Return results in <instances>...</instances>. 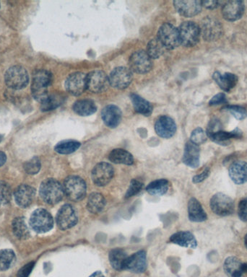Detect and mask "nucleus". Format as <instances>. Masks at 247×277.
<instances>
[{
  "label": "nucleus",
  "instance_id": "a211bd4d",
  "mask_svg": "<svg viewBox=\"0 0 247 277\" xmlns=\"http://www.w3.org/2000/svg\"><path fill=\"white\" fill-rule=\"evenodd\" d=\"M155 130L161 137L169 138L176 134L177 124L173 118L168 115H161L156 121Z\"/></svg>",
  "mask_w": 247,
  "mask_h": 277
},
{
  "label": "nucleus",
  "instance_id": "39448f33",
  "mask_svg": "<svg viewBox=\"0 0 247 277\" xmlns=\"http://www.w3.org/2000/svg\"><path fill=\"white\" fill-rule=\"evenodd\" d=\"M180 44L185 47H193L200 41V28L197 23L193 21H186L180 25L179 28Z\"/></svg>",
  "mask_w": 247,
  "mask_h": 277
},
{
  "label": "nucleus",
  "instance_id": "ea45409f",
  "mask_svg": "<svg viewBox=\"0 0 247 277\" xmlns=\"http://www.w3.org/2000/svg\"><path fill=\"white\" fill-rule=\"evenodd\" d=\"M11 198V188L5 181H0V207L8 204Z\"/></svg>",
  "mask_w": 247,
  "mask_h": 277
},
{
  "label": "nucleus",
  "instance_id": "09e8293b",
  "mask_svg": "<svg viewBox=\"0 0 247 277\" xmlns=\"http://www.w3.org/2000/svg\"><path fill=\"white\" fill-rule=\"evenodd\" d=\"M225 2L223 1H202V7L208 10H215L223 6Z\"/></svg>",
  "mask_w": 247,
  "mask_h": 277
},
{
  "label": "nucleus",
  "instance_id": "8fccbe9b",
  "mask_svg": "<svg viewBox=\"0 0 247 277\" xmlns=\"http://www.w3.org/2000/svg\"><path fill=\"white\" fill-rule=\"evenodd\" d=\"M34 263L31 262L29 264H26L24 267L21 268L20 270L17 277H28L30 273H31L32 270L34 267Z\"/></svg>",
  "mask_w": 247,
  "mask_h": 277
},
{
  "label": "nucleus",
  "instance_id": "4be33fe9",
  "mask_svg": "<svg viewBox=\"0 0 247 277\" xmlns=\"http://www.w3.org/2000/svg\"><path fill=\"white\" fill-rule=\"evenodd\" d=\"M200 150L198 145L192 143H186L184 148L183 162L186 166L192 168H196L200 166Z\"/></svg>",
  "mask_w": 247,
  "mask_h": 277
},
{
  "label": "nucleus",
  "instance_id": "6e6d98bb",
  "mask_svg": "<svg viewBox=\"0 0 247 277\" xmlns=\"http://www.w3.org/2000/svg\"><path fill=\"white\" fill-rule=\"evenodd\" d=\"M244 244L245 246H246V248H247V234L246 235H245Z\"/></svg>",
  "mask_w": 247,
  "mask_h": 277
},
{
  "label": "nucleus",
  "instance_id": "3c124183",
  "mask_svg": "<svg viewBox=\"0 0 247 277\" xmlns=\"http://www.w3.org/2000/svg\"><path fill=\"white\" fill-rule=\"evenodd\" d=\"M210 175V169L208 168H206L199 175H195L193 177V181L194 184H199V183L202 182L208 177Z\"/></svg>",
  "mask_w": 247,
  "mask_h": 277
},
{
  "label": "nucleus",
  "instance_id": "412c9836",
  "mask_svg": "<svg viewBox=\"0 0 247 277\" xmlns=\"http://www.w3.org/2000/svg\"><path fill=\"white\" fill-rule=\"evenodd\" d=\"M35 195V190L26 184L19 186L14 193L16 204L22 208L29 207L34 200Z\"/></svg>",
  "mask_w": 247,
  "mask_h": 277
},
{
  "label": "nucleus",
  "instance_id": "bb28decb",
  "mask_svg": "<svg viewBox=\"0 0 247 277\" xmlns=\"http://www.w3.org/2000/svg\"><path fill=\"white\" fill-rule=\"evenodd\" d=\"M72 109L76 114L81 116H88L93 114L97 111V106L95 102L90 99H83L74 103Z\"/></svg>",
  "mask_w": 247,
  "mask_h": 277
},
{
  "label": "nucleus",
  "instance_id": "20e7f679",
  "mask_svg": "<svg viewBox=\"0 0 247 277\" xmlns=\"http://www.w3.org/2000/svg\"><path fill=\"white\" fill-rule=\"evenodd\" d=\"M64 193L67 198L73 202H78L86 195V184L82 177L70 175L65 179L63 185Z\"/></svg>",
  "mask_w": 247,
  "mask_h": 277
},
{
  "label": "nucleus",
  "instance_id": "aec40b11",
  "mask_svg": "<svg viewBox=\"0 0 247 277\" xmlns=\"http://www.w3.org/2000/svg\"><path fill=\"white\" fill-rule=\"evenodd\" d=\"M122 113L120 108L115 105H108L101 111V118L105 125L115 129L120 125Z\"/></svg>",
  "mask_w": 247,
  "mask_h": 277
},
{
  "label": "nucleus",
  "instance_id": "f3484780",
  "mask_svg": "<svg viewBox=\"0 0 247 277\" xmlns=\"http://www.w3.org/2000/svg\"><path fill=\"white\" fill-rule=\"evenodd\" d=\"M174 8L178 13L186 17H192L198 15L202 10V2L195 0L174 1Z\"/></svg>",
  "mask_w": 247,
  "mask_h": 277
},
{
  "label": "nucleus",
  "instance_id": "603ef678",
  "mask_svg": "<svg viewBox=\"0 0 247 277\" xmlns=\"http://www.w3.org/2000/svg\"><path fill=\"white\" fill-rule=\"evenodd\" d=\"M7 161V156L5 152L0 151V167L3 166Z\"/></svg>",
  "mask_w": 247,
  "mask_h": 277
},
{
  "label": "nucleus",
  "instance_id": "1a4fd4ad",
  "mask_svg": "<svg viewBox=\"0 0 247 277\" xmlns=\"http://www.w3.org/2000/svg\"><path fill=\"white\" fill-rule=\"evenodd\" d=\"M211 209L218 216L231 215L234 212V202L232 199L223 193H217L211 198Z\"/></svg>",
  "mask_w": 247,
  "mask_h": 277
},
{
  "label": "nucleus",
  "instance_id": "2f4dec72",
  "mask_svg": "<svg viewBox=\"0 0 247 277\" xmlns=\"http://www.w3.org/2000/svg\"><path fill=\"white\" fill-rule=\"evenodd\" d=\"M128 255L124 250L121 248H115L109 253V262L112 267L117 271L124 270L126 261Z\"/></svg>",
  "mask_w": 247,
  "mask_h": 277
},
{
  "label": "nucleus",
  "instance_id": "4c0bfd02",
  "mask_svg": "<svg viewBox=\"0 0 247 277\" xmlns=\"http://www.w3.org/2000/svg\"><path fill=\"white\" fill-rule=\"evenodd\" d=\"M166 48L157 38L151 39L147 46V54L151 58H159L164 53Z\"/></svg>",
  "mask_w": 247,
  "mask_h": 277
},
{
  "label": "nucleus",
  "instance_id": "5701e85b",
  "mask_svg": "<svg viewBox=\"0 0 247 277\" xmlns=\"http://www.w3.org/2000/svg\"><path fill=\"white\" fill-rule=\"evenodd\" d=\"M229 176L234 184L241 185L247 182V163L236 161L231 165L229 170Z\"/></svg>",
  "mask_w": 247,
  "mask_h": 277
},
{
  "label": "nucleus",
  "instance_id": "c85d7f7f",
  "mask_svg": "<svg viewBox=\"0 0 247 277\" xmlns=\"http://www.w3.org/2000/svg\"><path fill=\"white\" fill-rule=\"evenodd\" d=\"M241 267L242 264L236 257H228L224 262V271L229 277H241L243 273Z\"/></svg>",
  "mask_w": 247,
  "mask_h": 277
},
{
  "label": "nucleus",
  "instance_id": "6ab92c4d",
  "mask_svg": "<svg viewBox=\"0 0 247 277\" xmlns=\"http://www.w3.org/2000/svg\"><path fill=\"white\" fill-rule=\"evenodd\" d=\"M146 269V253L144 250H140L128 256L124 266V270L136 273H143Z\"/></svg>",
  "mask_w": 247,
  "mask_h": 277
},
{
  "label": "nucleus",
  "instance_id": "a878e982",
  "mask_svg": "<svg viewBox=\"0 0 247 277\" xmlns=\"http://www.w3.org/2000/svg\"><path fill=\"white\" fill-rule=\"evenodd\" d=\"M188 215L190 221L202 223L207 219V214L200 202L195 198L190 199L188 203Z\"/></svg>",
  "mask_w": 247,
  "mask_h": 277
},
{
  "label": "nucleus",
  "instance_id": "7ed1b4c3",
  "mask_svg": "<svg viewBox=\"0 0 247 277\" xmlns=\"http://www.w3.org/2000/svg\"><path fill=\"white\" fill-rule=\"evenodd\" d=\"M5 82L7 86L12 90H22L29 83V75L24 67L15 65L7 70L5 74Z\"/></svg>",
  "mask_w": 247,
  "mask_h": 277
},
{
  "label": "nucleus",
  "instance_id": "13d9d810",
  "mask_svg": "<svg viewBox=\"0 0 247 277\" xmlns=\"http://www.w3.org/2000/svg\"><path fill=\"white\" fill-rule=\"evenodd\" d=\"M0 7H1V4H0Z\"/></svg>",
  "mask_w": 247,
  "mask_h": 277
},
{
  "label": "nucleus",
  "instance_id": "dca6fc26",
  "mask_svg": "<svg viewBox=\"0 0 247 277\" xmlns=\"http://www.w3.org/2000/svg\"><path fill=\"white\" fill-rule=\"evenodd\" d=\"M244 3L239 0L225 2L222 8L223 18L229 22L239 21L244 13Z\"/></svg>",
  "mask_w": 247,
  "mask_h": 277
},
{
  "label": "nucleus",
  "instance_id": "864d4df0",
  "mask_svg": "<svg viewBox=\"0 0 247 277\" xmlns=\"http://www.w3.org/2000/svg\"><path fill=\"white\" fill-rule=\"evenodd\" d=\"M89 277H105L101 271H97V272L93 273V274L90 275Z\"/></svg>",
  "mask_w": 247,
  "mask_h": 277
},
{
  "label": "nucleus",
  "instance_id": "f8f14e48",
  "mask_svg": "<svg viewBox=\"0 0 247 277\" xmlns=\"http://www.w3.org/2000/svg\"><path fill=\"white\" fill-rule=\"evenodd\" d=\"M87 90L93 93L106 91L109 86L107 74L101 70H94L86 74Z\"/></svg>",
  "mask_w": 247,
  "mask_h": 277
},
{
  "label": "nucleus",
  "instance_id": "f257e3e1",
  "mask_svg": "<svg viewBox=\"0 0 247 277\" xmlns=\"http://www.w3.org/2000/svg\"><path fill=\"white\" fill-rule=\"evenodd\" d=\"M52 83V74L46 69H38L33 74L31 93L33 98L42 103L49 96L48 89Z\"/></svg>",
  "mask_w": 247,
  "mask_h": 277
},
{
  "label": "nucleus",
  "instance_id": "f704fd0d",
  "mask_svg": "<svg viewBox=\"0 0 247 277\" xmlns=\"http://www.w3.org/2000/svg\"><path fill=\"white\" fill-rule=\"evenodd\" d=\"M65 101V97L60 94H52L41 103V110L44 112L53 111L60 107Z\"/></svg>",
  "mask_w": 247,
  "mask_h": 277
},
{
  "label": "nucleus",
  "instance_id": "0eeeda50",
  "mask_svg": "<svg viewBox=\"0 0 247 277\" xmlns=\"http://www.w3.org/2000/svg\"><path fill=\"white\" fill-rule=\"evenodd\" d=\"M30 226L35 232L44 233L53 228L54 220L50 213L46 209H36L30 218Z\"/></svg>",
  "mask_w": 247,
  "mask_h": 277
},
{
  "label": "nucleus",
  "instance_id": "c03bdc74",
  "mask_svg": "<svg viewBox=\"0 0 247 277\" xmlns=\"http://www.w3.org/2000/svg\"><path fill=\"white\" fill-rule=\"evenodd\" d=\"M143 184L140 181L133 179L131 181L129 184V189L126 193V198H131V197L136 196L143 189Z\"/></svg>",
  "mask_w": 247,
  "mask_h": 277
},
{
  "label": "nucleus",
  "instance_id": "ddd939ff",
  "mask_svg": "<svg viewBox=\"0 0 247 277\" xmlns=\"http://www.w3.org/2000/svg\"><path fill=\"white\" fill-rule=\"evenodd\" d=\"M132 72L125 67H119L111 71L108 76L109 84L113 88L123 90L127 88L132 81Z\"/></svg>",
  "mask_w": 247,
  "mask_h": 277
},
{
  "label": "nucleus",
  "instance_id": "cd10ccee",
  "mask_svg": "<svg viewBox=\"0 0 247 277\" xmlns=\"http://www.w3.org/2000/svg\"><path fill=\"white\" fill-rule=\"evenodd\" d=\"M242 136V131L236 128L232 131H219L208 136L212 141L222 145H227L232 138H240Z\"/></svg>",
  "mask_w": 247,
  "mask_h": 277
},
{
  "label": "nucleus",
  "instance_id": "4468645a",
  "mask_svg": "<svg viewBox=\"0 0 247 277\" xmlns=\"http://www.w3.org/2000/svg\"><path fill=\"white\" fill-rule=\"evenodd\" d=\"M115 175V170L108 163H99L92 170L91 177L94 184L98 186H105L109 184Z\"/></svg>",
  "mask_w": 247,
  "mask_h": 277
},
{
  "label": "nucleus",
  "instance_id": "423d86ee",
  "mask_svg": "<svg viewBox=\"0 0 247 277\" xmlns=\"http://www.w3.org/2000/svg\"><path fill=\"white\" fill-rule=\"evenodd\" d=\"M201 35L206 42H216L223 33V26L214 17H205L201 23Z\"/></svg>",
  "mask_w": 247,
  "mask_h": 277
},
{
  "label": "nucleus",
  "instance_id": "58836bf2",
  "mask_svg": "<svg viewBox=\"0 0 247 277\" xmlns=\"http://www.w3.org/2000/svg\"><path fill=\"white\" fill-rule=\"evenodd\" d=\"M15 254L13 250L4 249L0 250V271L10 269L15 262Z\"/></svg>",
  "mask_w": 247,
  "mask_h": 277
},
{
  "label": "nucleus",
  "instance_id": "2eb2a0df",
  "mask_svg": "<svg viewBox=\"0 0 247 277\" xmlns=\"http://www.w3.org/2000/svg\"><path fill=\"white\" fill-rule=\"evenodd\" d=\"M65 89L71 95L80 96L87 90L86 74L83 72L70 74L65 81Z\"/></svg>",
  "mask_w": 247,
  "mask_h": 277
},
{
  "label": "nucleus",
  "instance_id": "a19ab883",
  "mask_svg": "<svg viewBox=\"0 0 247 277\" xmlns=\"http://www.w3.org/2000/svg\"><path fill=\"white\" fill-rule=\"evenodd\" d=\"M223 109L229 112L237 120H243L247 117L246 108L241 106L228 105V106H225Z\"/></svg>",
  "mask_w": 247,
  "mask_h": 277
},
{
  "label": "nucleus",
  "instance_id": "9b49d317",
  "mask_svg": "<svg viewBox=\"0 0 247 277\" xmlns=\"http://www.w3.org/2000/svg\"><path fill=\"white\" fill-rule=\"evenodd\" d=\"M78 221L77 211L70 204L62 206L56 214V225L62 230H68L75 226Z\"/></svg>",
  "mask_w": 247,
  "mask_h": 277
},
{
  "label": "nucleus",
  "instance_id": "b1692460",
  "mask_svg": "<svg viewBox=\"0 0 247 277\" xmlns=\"http://www.w3.org/2000/svg\"><path fill=\"white\" fill-rule=\"evenodd\" d=\"M213 79L220 88L225 92L231 91L233 88H234L239 81L236 74L230 73V72L222 74L219 72H215L213 74Z\"/></svg>",
  "mask_w": 247,
  "mask_h": 277
},
{
  "label": "nucleus",
  "instance_id": "4d7b16f0",
  "mask_svg": "<svg viewBox=\"0 0 247 277\" xmlns=\"http://www.w3.org/2000/svg\"><path fill=\"white\" fill-rule=\"evenodd\" d=\"M2 140H3V136H2V135H0V142L2 141Z\"/></svg>",
  "mask_w": 247,
  "mask_h": 277
},
{
  "label": "nucleus",
  "instance_id": "e433bc0d",
  "mask_svg": "<svg viewBox=\"0 0 247 277\" xmlns=\"http://www.w3.org/2000/svg\"><path fill=\"white\" fill-rule=\"evenodd\" d=\"M81 145V143L76 140H64L55 146L54 150L59 154H68L77 151Z\"/></svg>",
  "mask_w": 247,
  "mask_h": 277
},
{
  "label": "nucleus",
  "instance_id": "473e14b6",
  "mask_svg": "<svg viewBox=\"0 0 247 277\" xmlns=\"http://www.w3.org/2000/svg\"><path fill=\"white\" fill-rule=\"evenodd\" d=\"M12 229L14 235L20 240L28 239L31 235L29 227L24 217L14 219L12 223Z\"/></svg>",
  "mask_w": 247,
  "mask_h": 277
},
{
  "label": "nucleus",
  "instance_id": "f03ea898",
  "mask_svg": "<svg viewBox=\"0 0 247 277\" xmlns=\"http://www.w3.org/2000/svg\"><path fill=\"white\" fill-rule=\"evenodd\" d=\"M39 193L43 201L48 204L54 205L59 203L64 196L63 186L54 179H48L41 184Z\"/></svg>",
  "mask_w": 247,
  "mask_h": 277
},
{
  "label": "nucleus",
  "instance_id": "a18cd8bd",
  "mask_svg": "<svg viewBox=\"0 0 247 277\" xmlns=\"http://www.w3.org/2000/svg\"><path fill=\"white\" fill-rule=\"evenodd\" d=\"M223 126H222L221 122H220L218 118H213L211 122H209L208 125L207 127V136H211L215 133L218 132V131L223 130Z\"/></svg>",
  "mask_w": 247,
  "mask_h": 277
},
{
  "label": "nucleus",
  "instance_id": "49530a36",
  "mask_svg": "<svg viewBox=\"0 0 247 277\" xmlns=\"http://www.w3.org/2000/svg\"><path fill=\"white\" fill-rule=\"evenodd\" d=\"M228 104V100H227L226 95L223 92L216 94L209 101V105L211 106H218V105L227 104Z\"/></svg>",
  "mask_w": 247,
  "mask_h": 277
},
{
  "label": "nucleus",
  "instance_id": "72a5a7b5",
  "mask_svg": "<svg viewBox=\"0 0 247 277\" xmlns=\"http://www.w3.org/2000/svg\"><path fill=\"white\" fill-rule=\"evenodd\" d=\"M106 200L102 194L99 193H92L88 197L87 209L93 214H99L104 210L106 206Z\"/></svg>",
  "mask_w": 247,
  "mask_h": 277
},
{
  "label": "nucleus",
  "instance_id": "c9c22d12",
  "mask_svg": "<svg viewBox=\"0 0 247 277\" xmlns=\"http://www.w3.org/2000/svg\"><path fill=\"white\" fill-rule=\"evenodd\" d=\"M168 186L169 185L168 181L166 179H159L147 185L146 191L153 196H162L168 191Z\"/></svg>",
  "mask_w": 247,
  "mask_h": 277
},
{
  "label": "nucleus",
  "instance_id": "7c9ffc66",
  "mask_svg": "<svg viewBox=\"0 0 247 277\" xmlns=\"http://www.w3.org/2000/svg\"><path fill=\"white\" fill-rule=\"evenodd\" d=\"M130 98L133 107L137 113L145 116H149L151 115L153 112V106L150 103L135 93L131 94Z\"/></svg>",
  "mask_w": 247,
  "mask_h": 277
},
{
  "label": "nucleus",
  "instance_id": "c756f323",
  "mask_svg": "<svg viewBox=\"0 0 247 277\" xmlns=\"http://www.w3.org/2000/svg\"><path fill=\"white\" fill-rule=\"evenodd\" d=\"M108 159L115 164L127 165L131 166L134 163L132 154L123 149H115L110 152Z\"/></svg>",
  "mask_w": 247,
  "mask_h": 277
},
{
  "label": "nucleus",
  "instance_id": "9d476101",
  "mask_svg": "<svg viewBox=\"0 0 247 277\" xmlns=\"http://www.w3.org/2000/svg\"><path fill=\"white\" fill-rule=\"evenodd\" d=\"M129 69L137 74H146L153 68L152 58L146 51H135L129 60Z\"/></svg>",
  "mask_w": 247,
  "mask_h": 277
},
{
  "label": "nucleus",
  "instance_id": "393cba45",
  "mask_svg": "<svg viewBox=\"0 0 247 277\" xmlns=\"http://www.w3.org/2000/svg\"><path fill=\"white\" fill-rule=\"evenodd\" d=\"M170 242L184 248H195L197 246V240L189 231H180L170 236Z\"/></svg>",
  "mask_w": 247,
  "mask_h": 277
},
{
  "label": "nucleus",
  "instance_id": "5fc2aeb1",
  "mask_svg": "<svg viewBox=\"0 0 247 277\" xmlns=\"http://www.w3.org/2000/svg\"><path fill=\"white\" fill-rule=\"evenodd\" d=\"M241 269H242L243 273H247V263L242 264V267H241Z\"/></svg>",
  "mask_w": 247,
  "mask_h": 277
},
{
  "label": "nucleus",
  "instance_id": "6e6552de",
  "mask_svg": "<svg viewBox=\"0 0 247 277\" xmlns=\"http://www.w3.org/2000/svg\"><path fill=\"white\" fill-rule=\"evenodd\" d=\"M157 38L168 50H173L180 45L178 28L170 23H164L160 27Z\"/></svg>",
  "mask_w": 247,
  "mask_h": 277
},
{
  "label": "nucleus",
  "instance_id": "37998d69",
  "mask_svg": "<svg viewBox=\"0 0 247 277\" xmlns=\"http://www.w3.org/2000/svg\"><path fill=\"white\" fill-rule=\"evenodd\" d=\"M207 136L203 129L201 128H197L192 132L190 136V141L197 145H202L207 141Z\"/></svg>",
  "mask_w": 247,
  "mask_h": 277
},
{
  "label": "nucleus",
  "instance_id": "de8ad7c7",
  "mask_svg": "<svg viewBox=\"0 0 247 277\" xmlns=\"http://www.w3.org/2000/svg\"><path fill=\"white\" fill-rule=\"evenodd\" d=\"M238 215L243 222H247V198L243 199L238 206Z\"/></svg>",
  "mask_w": 247,
  "mask_h": 277
},
{
  "label": "nucleus",
  "instance_id": "79ce46f5",
  "mask_svg": "<svg viewBox=\"0 0 247 277\" xmlns=\"http://www.w3.org/2000/svg\"><path fill=\"white\" fill-rule=\"evenodd\" d=\"M41 161L39 157H34L26 162L24 164V169L26 173L30 175H35L39 173L41 170Z\"/></svg>",
  "mask_w": 247,
  "mask_h": 277
}]
</instances>
